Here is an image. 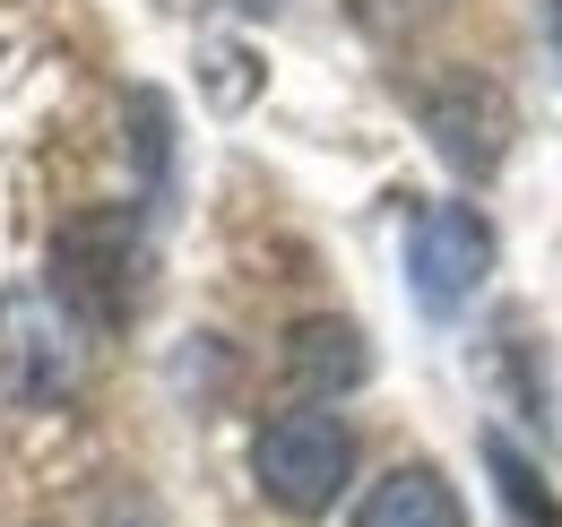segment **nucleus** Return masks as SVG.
<instances>
[{"label": "nucleus", "instance_id": "1", "mask_svg": "<svg viewBox=\"0 0 562 527\" xmlns=\"http://www.w3.org/2000/svg\"><path fill=\"white\" fill-rule=\"evenodd\" d=\"M251 475H260L269 511H285V519H321V511L347 493V475H355L347 415H329V406H285V415H269L260 441H251Z\"/></svg>", "mask_w": 562, "mask_h": 527}, {"label": "nucleus", "instance_id": "2", "mask_svg": "<svg viewBox=\"0 0 562 527\" xmlns=\"http://www.w3.org/2000/svg\"><path fill=\"white\" fill-rule=\"evenodd\" d=\"M139 285H147V243L122 208L70 216L53 234V294L70 303L87 329H122L139 312Z\"/></svg>", "mask_w": 562, "mask_h": 527}, {"label": "nucleus", "instance_id": "3", "mask_svg": "<svg viewBox=\"0 0 562 527\" xmlns=\"http://www.w3.org/2000/svg\"><path fill=\"white\" fill-rule=\"evenodd\" d=\"M493 268V225L468 208V199H432L416 225H407V285L432 321H450L459 303H476Z\"/></svg>", "mask_w": 562, "mask_h": 527}, {"label": "nucleus", "instance_id": "4", "mask_svg": "<svg viewBox=\"0 0 562 527\" xmlns=\"http://www.w3.org/2000/svg\"><path fill=\"white\" fill-rule=\"evenodd\" d=\"M424 131L459 173H493L502 147H510V96L493 78H450V87L424 96Z\"/></svg>", "mask_w": 562, "mask_h": 527}, {"label": "nucleus", "instance_id": "5", "mask_svg": "<svg viewBox=\"0 0 562 527\" xmlns=\"http://www.w3.org/2000/svg\"><path fill=\"white\" fill-rule=\"evenodd\" d=\"M363 372H372V346L355 321H294L285 329V381L312 397H338V390H363Z\"/></svg>", "mask_w": 562, "mask_h": 527}, {"label": "nucleus", "instance_id": "6", "mask_svg": "<svg viewBox=\"0 0 562 527\" xmlns=\"http://www.w3.org/2000/svg\"><path fill=\"white\" fill-rule=\"evenodd\" d=\"M0 355H9V390L18 397H61L70 390V355L53 346V312H35V329H26V294H0Z\"/></svg>", "mask_w": 562, "mask_h": 527}, {"label": "nucleus", "instance_id": "7", "mask_svg": "<svg viewBox=\"0 0 562 527\" xmlns=\"http://www.w3.org/2000/svg\"><path fill=\"white\" fill-rule=\"evenodd\" d=\"M355 527H468V511H459V493H450L432 467H390V475L363 493Z\"/></svg>", "mask_w": 562, "mask_h": 527}, {"label": "nucleus", "instance_id": "8", "mask_svg": "<svg viewBox=\"0 0 562 527\" xmlns=\"http://www.w3.org/2000/svg\"><path fill=\"white\" fill-rule=\"evenodd\" d=\"M485 467H493V493H502V519L510 527H562V493L519 459L502 433H485Z\"/></svg>", "mask_w": 562, "mask_h": 527}, {"label": "nucleus", "instance_id": "9", "mask_svg": "<svg viewBox=\"0 0 562 527\" xmlns=\"http://www.w3.org/2000/svg\"><path fill=\"white\" fill-rule=\"evenodd\" d=\"M347 9H355V26H363V35H381V44H407V35H416V26H432L450 0H347Z\"/></svg>", "mask_w": 562, "mask_h": 527}, {"label": "nucleus", "instance_id": "10", "mask_svg": "<svg viewBox=\"0 0 562 527\" xmlns=\"http://www.w3.org/2000/svg\"><path fill=\"white\" fill-rule=\"evenodd\" d=\"M554 53H562V0H554Z\"/></svg>", "mask_w": 562, "mask_h": 527}, {"label": "nucleus", "instance_id": "11", "mask_svg": "<svg viewBox=\"0 0 562 527\" xmlns=\"http://www.w3.org/2000/svg\"><path fill=\"white\" fill-rule=\"evenodd\" d=\"M251 9H269V0H251Z\"/></svg>", "mask_w": 562, "mask_h": 527}]
</instances>
